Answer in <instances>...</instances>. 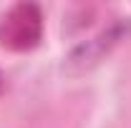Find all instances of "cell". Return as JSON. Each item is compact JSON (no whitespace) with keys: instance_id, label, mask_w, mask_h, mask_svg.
<instances>
[{"instance_id":"cell-1","label":"cell","mask_w":131,"mask_h":128,"mask_svg":"<svg viewBox=\"0 0 131 128\" xmlns=\"http://www.w3.org/2000/svg\"><path fill=\"white\" fill-rule=\"evenodd\" d=\"M40 35V13L33 5H20L3 18V45L28 48Z\"/></svg>"}]
</instances>
